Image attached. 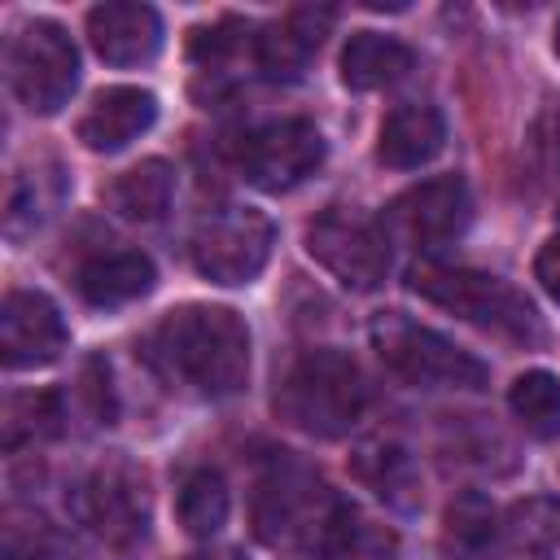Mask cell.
Returning <instances> with one entry per match:
<instances>
[{
	"label": "cell",
	"instance_id": "cell-1",
	"mask_svg": "<svg viewBox=\"0 0 560 560\" xmlns=\"http://www.w3.org/2000/svg\"><path fill=\"white\" fill-rule=\"evenodd\" d=\"M153 376L188 398H232L249 381V328L228 306H179L153 324L140 346Z\"/></svg>",
	"mask_w": 560,
	"mask_h": 560
},
{
	"label": "cell",
	"instance_id": "cell-2",
	"mask_svg": "<svg viewBox=\"0 0 560 560\" xmlns=\"http://www.w3.org/2000/svg\"><path fill=\"white\" fill-rule=\"evenodd\" d=\"M368 407L363 372L341 350H306L298 354L276 385V416L311 438H341L359 424Z\"/></svg>",
	"mask_w": 560,
	"mask_h": 560
},
{
	"label": "cell",
	"instance_id": "cell-3",
	"mask_svg": "<svg viewBox=\"0 0 560 560\" xmlns=\"http://www.w3.org/2000/svg\"><path fill=\"white\" fill-rule=\"evenodd\" d=\"M411 293H420L424 302L503 337V341H521V346H538L542 341V319L529 306V298L521 289H512L503 276L490 271H472V267H446V262H420L407 276Z\"/></svg>",
	"mask_w": 560,
	"mask_h": 560
},
{
	"label": "cell",
	"instance_id": "cell-4",
	"mask_svg": "<svg viewBox=\"0 0 560 560\" xmlns=\"http://www.w3.org/2000/svg\"><path fill=\"white\" fill-rule=\"evenodd\" d=\"M368 337L381 363L416 389H486L490 381V368L477 354L459 350L451 337H442L429 324H416L402 311L372 315Z\"/></svg>",
	"mask_w": 560,
	"mask_h": 560
},
{
	"label": "cell",
	"instance_id": "cell-5",
	"mask_svg": "<svg viewBox=\"0 0 560 560\" xmlns=\"http://www.w3.org/2000/svg\"><path fill=\"white\" fill-rule=\"evenodd\" d=\"M337 499L328 494V486L293 455H271L262 477H258V494H254V529L262 542L271 547H293V542H319L328 529Z\"/></svg>",
	"mask_w": 560,
	"mask_h": 560
},
{
	"label": "cell",
	"instance_id": "cell-6",
	"mask_svg": "<svg viewBox=\"0 0 560 560\" xmlns=\"http://www.w3.org/2000/svg\"><path fill=\"white\" fill-rule=\"evenodd\" d=\"M4 61H9L13 96L31 114H57L70 101V92L79 88V52H74L70 35L48 18L18 26Z\"/></svg>",
	"mask_w": 560,
	"mask_h": 560
},
{
	"label": "cell",
	"instance_id": "cell-7",
	"mask_svg": "<svg viewBox=\"0 0 560 560\" xmlns=\"http://www.w3.org/2000/svg\"><path fill=\"white\" fill-rule=\"evenodd\" d=\"M271 241H276V232H271V219L262 210L223 206L192 228L188 254L206 280L236 289V284L258 280V271L271 258Z\"/></svg>",
	"mask_w": 560,
	"mask_h": 560
},
{
	"label": "cell",
	"instance_id": "cell-8",
	"mask_svg": "<svg viewBox=\"0 0 560 560\" xmlns=\"http://www.w3.org/2000/svg\"><path fill=\"white\" fill-rule=\"evenodd\" d=\"M306 254L346 289L372 293L389 271V236L354 210H324L306 223Z\"/></svg>",
	"mask_w": 560,
	"mask_h": 560
},
{
	"label": "cell",
	"instance_id": "cell-9",
	"mask_svg": "<svg viewBox=\"0 0 560 560\" xmlns=\"http://www.w3.org/2000/svg\"><path fill=\"white\" fill-rule=\"evenodd\" d=\"M74 516L109 547H131L149 529V486L131 459H105L74 486Z\"/></svg>",
	"mask_w": 560,
	"mask_h": 560
},
{
	"label": "cell",
	"instance_id": "cell-10",
	"mask_svg": "<svg viewBox=\"0 0 560 560\" xmlns=\"http://www.w3.org/2000/svg\"><path fill=\"white\" fill-rule=\"evenodd\" d=\"M472 219V201H468V184L459 175H438V179H424L407 192H398L385 214H381V228L389 241L407 245V249H442L451 245Z\"/></svg>",
	"mask_w": 560,
	"mask_h": 560
},
{
	"label": "cell",
	"instance_id": "cell-11",
	"mask_svg": "<svg viewBox=\"0 0 560 560\" xmlns=\"http://www.w3.org/2000/svg\"><path fill=\"white\" fill-rule=\"evenodd\" d=\"M324 166V136L306 118H280L245 136L241 175L262 192H289Z\"/></svg>",
	"mask_w": 560,
	"mask_h": 560
},
{
	"label": "cell",
	"instance_id": "cell-12",
	"mask_svg": "<svg viewBox=\"0 0 560 560\" xmlns=\"http://www.w3.org/2000/svg\"><path fill=\"white\" fill-rule=\"evenodd\" d=\"M70 346V328L52 298L39 289H13L0 306V354L4 368H44L61 359Z\"/></svg>",
	"mask_w": 560,
	"mask_h": 560
},
{
	"label": "cell",
	"instance_id": "cell-13",
	"mask_svg": "<svg viewBox=\"0 0 560 560\" xmlns=\"http://www.w3.org/2000/svg\"><path fill=\"white\" fill-rule=\"evenodd\" d=\"M88 39L109 66H144L162 48V18L136 0H109L88 13Z\"/></svg>",
	"mask_w": 560,
	"mask_h": 560
},
{
	"label": "cell",
	"instance_id": "cell-14",
	"mask_svg": "<svg viewBox=\"0 0 560 560\" xmlns=\"http://www.w3.org/2000/svg\"><path fill=\"white\" fill-rule=\"evenodd\" d=\"M438 547H442V560H503L512 547L508 516L486 494L464 490L442 512Z\"/></svg>",
	"mask_w": 560,
	"mask_h": 560
},
{
	"label": "cell",
	"instance_id": "cell-15",
	"mask_svg": "<svg viewBox=\"0 0 560 560\" xmlns=\"http://www.w3.org/2000/svg\"><path fill=\"white\" fill-rule=\"evenodd\" d=\"M158 122V96L144 88H105L79 118V140L92 153H118Z\"/></svg>",
	"mask_w": 560,
	"mask_h": 560
},
{
	"label": "cell",
	"instance_id": "cell-16",
	"mask_svg": "<svg viewBox=\"0 0 560 560\" xmlns=\"http://www.w3.org/2000/svg\"><path fill=\"white\" fill-rule=\"evenodd\" d=\"M328 26H332V9H315V4L289 9L280 22L267 26V35H258V44H254L258 70L267 79H298L311 66V57L319 52Z\"/></svg>",
	"mask_w": 560,
	"mask_h": 560
},
{
	"label": "cell",
	"instance_id": "cell-17",
	"mask_svg": "<svg viewBox=\"0 0 560 560\" xmlns=\"http://www.w3.org/2000/svg\"><path fill=\"white\" fill-rule=\"evenodd\" d=\"M158 284V267L140 249H101L79 262L74 289L92 306H127Z\"/></svg>",
	"mask_w": 560,
	"mask_h": 560
},
{
	"label": "cell",
	"instance_id": "cell-18",
	"mask_svg": "<svg viewBox=\"0 0 560 560\" xmlns=\"http://www.w3.org/2000/svg\"><path fill=\"white\" fill-rule=\"evenodd\" d=\"M442 144H446V122L433 105H398L381 122L376 158L394 171H416V166L433 162L442 153Z\"/></svg>",
	"mask_w": 560,
	"mask_h": 560
},
{
	"label": "cell",
	"instance_id": "cell-19",
	"mask_svg": "<svg viewBox=\"0 0 560 560\" xmlns=\"http://www.w3.org/2000/svg\"><path fill=\"white\" fill-rule=\"evenodd\" d=\"M350 472L394 512H416L420 508V468L411 459L407 446L398 442H363L354 455H350Z\"/></svg>",
	"mask_w": 560,
	"mask_h": 560
},
{
	"label": "cell",
	"instance_id": "cell-20",
	"mask_svg": "<svg viewBox=\"0 0 560 560\" xmlns=\"http://www.w3.org/2000/svg\"><path fill=\"white\" fill-rule=\"evenodd\" d=\"M416 66V52L381 31H354L350 44L341 48V83L354 92H376L398 83Z\"/></svg>",
	"mask_w": 560,
	"mask_h": 560
},
{
	"label": "cell",
	"instance_id": "cell-21",
	"mask_svg": "<svg viewBox=\"0 0 560 560\" xmlns=\"http://www.w3.org/2000/svg\"><path fill=\"white\" fill-rule=\"evenodd\" d=\"M319 551H324V560H394L398 538L385 525H376L368 512H359L354 503L337 499L328 529L319 538Z\"/></svg>",
	"mask_w": 560,
	"mask_h": 560
},
{
	"label": "cell",
	"instance_id": "cell-22",
	"mask_svg": "<svg viewBox=\"0 0 560 560\" xmlns=\"http://www.w3.org/2000/svg\"><path fill=\"white\" fill-rule=\"evenodd\" d=\"M171 197H175V171L162 158H149L109 184V206L131 223H158L171 210Z\"/></svg>",
	"mask_w": 560,
	"mask_h": 560
},
{
	"label": "cell",
	"instance_id": "cell-23",
	"mask_svg": "<svg viewBox=\"0 0 560 560\" xmlns=\"http://www.w3.org/2000/svg\"><path fill=\"white\" fill-rule=\"evenodd\" d=\"M228 481L219 468H192L179 486V499H175V512H179V525L192 534V538H210L223 529L228 521Z\"/></svg>",
	"mask_w": 560,
	"mask_h": 560
},
{
	"label": "cell",
	"instance_id": "cell-24",
	"mask_svg": "<svg viewBox=\"0 0 560 560\" xmlns=\"http://www.w3.org/2000/svg\"><path fill=\"white\" fill-rule=\"evenodd\" d=\"M508 407L525 433H534L542 442L560 433V381L551 372H542V368L521 372L508 389Z\"/></svg>",
	"mask_w": 560,
	"mask_h": 560
},
{
	"label": "cell",
	"instance_id": "cell-25",
	"mask_svg": "<svg viewBox=\"0 0 560 560\" xmlns=\"http://www.w3.org/2000/svg\"><path fill=\"white\" fill-rule=\"evenodd\" d=\"M61 429H66V402L52 389L13 394L9 407H4V446L9 451L26 446V442H39V438H52Z\"/></svg>",
	"mask_w": 560,
	"mask_h": 560
},
{
	"label": "cell",
	"instance_id": "cell-26",
	"mask_svg": "<svg viewBox=\"0 0 560 560\" xmlns=\"http://www.w3.org/2000/svg\"><path fill=\"white\" fill-rule=\"evenodd\" d=\"M512 547L529 560H560V499H525L508 512Z\"/></svg>",
	"mask_w": 560,
	"mask_h": 560
},
{
	"label": "cell",
	"instance_id": "cell-27",
	"mask_svg": "<svg viewBox=\"0 0 560 560\" xmlns=\"http://www.w3.org/2000/svg\"><path fill=\"white\" fill-rule=\"evenodd\" d=\"M57 197H61L57 171H52V175L22 171V175L13 179V188H9V214H4L9 236H22V232H31L35 223H44V214L57 206Z\"/></svg>",
	"mask_w": 560,
	"mask_h": 560
},
{
	"label": "cell",
	"instance_id": "cell-28",
	"mask_svg": "<svg viewBox=\"0 0 560 560\" xmlns=\"http://www.w3.org/2000/svg\"><path fill=\"white\" fill-rule=\"evenodd\" d=\"M245 44H249V26L236 22V18H223V22L201 26L192 35V61L206 66V70H223L245 52Z\"/></svg>",
	"mask_w": 560,
	"mask_h": 560
},
{
	"label": "cell",
	"instance_id": "cell-29",
	"mask_svg": "<svg viewBox=\"0 0 560 560\" xmlns=\"http://www.w3.org/2000/svg\"><path fill=\"white\" fill-rule=\"evenodd\" d=\"M79 407H83V420L88 424H114L118 416V402H114V385H109V368L101 359H88L83 372H79Z\"/></svg>",
	"mask_w": 560,
	"mask_h": 560
},
{
	"label": "cell",
	"instance_id": "cell-30",
	"mask_svg": "<svg viewBox=\"0 0 560 560\" xmlns=\"http://www.w3.org/2000/svg\"><path fill=\"white\" fill-rule=\"evenodd\" d=\"M534 276H538V284L547 289V298L560 302V223H556V232L547 236V245L538 249V258H534Z\"/></svg>",
	"mask_w": 560,
	"mask_h": 560
},
{
	"label": "cell",
	"instance_id": "cell-31",
	"mask_svg": "<svg viewBox=\"0 0 560 560\" xmlns=\"http://www.w3.org/2000/svg\"><path fill=\"white\" fill-rule=\"evenodd\" d=\"M188 560H245V556L232 551V547H214V551H197V556H188Z\"/></svg>",
	"mask_w": 560,
	"mask_h": 560
},
{
	"label": "cell",
	"instance_id": "cell-32",
	"mask_svg": "<svg viewBox=\"0 0 560 560\" xmlns=\"http://www.w3.org/2000/svg\"><path fill=\"white\" fill-rule=\"evenodd\" d=\"M556 52H560V22H556Z\"/></svg>",
	"mask_w": 560,
	"mask_h": 560
}]
</instances>
